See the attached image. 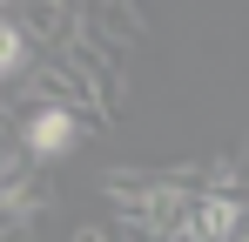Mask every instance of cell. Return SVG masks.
Here are the masks:
<instances>
[{
	"instance_id": "2",
	"label": "cell",
	"mask_w": 249,
	"mask_h": 242,
	"mask_svg": "<svg viewBox=\"0 0 249 242\" xmlns=\"http://www.w3.org/2000/svg\"><path fill=\"white\" fill-rule=\"evenodd\" d=\"M7 20L34 40L41 54H68L81 40V7H68V0H14Z\"/></svg>"
},
{
	"instance_id": "3",
	"label": "cell",
	"mask_w": 249,
	"mask_h": 242,
	"mask_svg": "<svg viewBox=\"0 0 249 242\" xmlns=\"http://www.w3.org/2000/svg\"><path fill=\"white\" fill-rule=\"evenodd\" d=\"M81 34L122 54V47H142V40H148V20H142L128 0H101V7H81Z\"/></svg>"
},
{
	"instance_id": "8",
	"label": "cell",
	"mask_w": 249,
	"mask_h": 242,
	"mask_svg": "<svg viewBox=\"0 0 249 242\" xmlns=\"http://www.w3.org/2000/svg\"><path fill=\"white\" fill-rule=\"evenodd\" d=\"M236 242H249V229H243V236H236Z\"/></svg>"
},
{
	"instance_id": "5",
	"label": "cell",
	"mask_w": 249,
	"mask_h": 242,
	"mask_svg": "<svg viewBox=\"0 0 249 242\" xmlns=\"http://www.w3.org/2000/svg\"><path fill=\"white\" fill-rule=\"evenodd\" d=\"M41 61H47V54L34 47V40L20 34L14 20H0V74L14 81V87H20V81H34V68H41Z\"/></svg>"
},
{
	"instance_id": "7",
	"label": "cell",
	"mask_w": 249,
	"mask_h": 242,
	"mask_svg": "<svg viewBox=\"0 0 249 242\" xmlns=\"http://www.w3.org/2000/svg\"><path fill=\"white\" fill-rule=\"evenodd\" d=\"M168 242H196V236H189V229H175V236H168Z\"/></svg>"
},
{
	"instance_id": "1",
	"label": "cell",
	"mask_w": 249,
	"mask_h": 242,
	"mask_svg": "<svg viewBox=\"0 0 249 242\" xmlns=\"http://www.w3.org/2000/svg\"><path fill=\"white\" fill-rule=\"evenodd\" d=\"M14 121H20V148L41 161H61V155H74L81 148V135L94 128L88 115H74V108H61V101H20L14 94Z\"/></svg>"
},
{
	"instance_id": "6",
	"label": "cell",
	"mask_w": 249,
	"mask_h": 242,
	"mask_svg": "<svg viewBox=\"0 0 249 242\" xmlns=\"http://www.w3.org/2000/svg\"><path fill=\"white\" fill-rule=\"evenodd\" d=\"M68 242H135V236H128L122 222H81V229H74Z\"/></svg>"
},
{
	"instance_id": "4",
	"label": "cell",
	"mask_w": 249,
	"mask_h": 242,
	"mask_svg": "<svg viewBox=\"0 0 249 242\" xmlns=\"http://www.w3.org/2000/svg\"><path fill=\"white\" fill-rule=\"evenodd\" d=\"M196 242H236L243 236V202L236 195H196V208H189V222H182Z\"/></svg>"
}]
</instances>
